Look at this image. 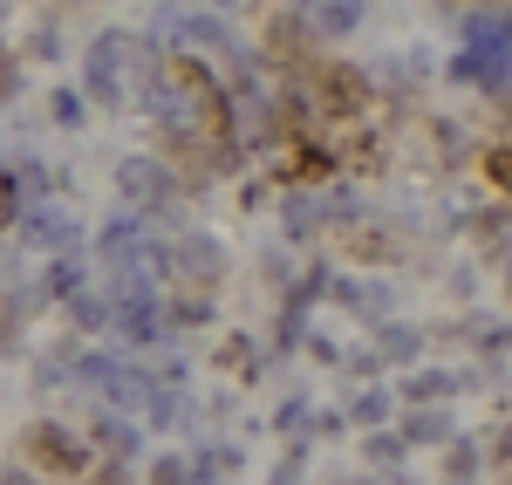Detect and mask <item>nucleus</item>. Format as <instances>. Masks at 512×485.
Wrapping results in <instances>:
<instances>
[{"label":"nucleus","mask_w":512,"mask_h":485,"mask_svg":"<svg viewBox=\"0 0 512 485\" xmlns=\"http://www.w3.org/2000/svg\"><path fill=\"white\" fill-rule=\"evenodd\" d=\"M171 82L185 89V103H192V110L212 123V130H226V96H219V82L205 76L198 62H171Z\"/></svg>","instance_id":"obj_1"},{"label":"nucleus","mask_w":512,"mask_h":485,"mask_svg":"<svg viewBox=\"0 0 512 485\" xmlns=\"http://www.w3.org/2000/svg\"><path fill=\"white\" fill-rule=\"evenodd\" d=\"M321 103L328 110H355L362 103V76L355 69H321Z\"/></svg>","instance_id":"obj_2"},{"label":"nucleus","mask_w":512,"mask_h":485,"mask_svg":"<svg viewBox=\"0 0 512 485\" xmlns=\"http://www.w3.org/2000/svg\"><path fill=\"white\" fill-rule=\"evenodd\" d=\"M35 458L55 465V472H82V451L69 445V438H55V431H35Z\"/></svg>","instance_id":"obj_3"},{"label":"nucleus","mask_w":512,"mask_h":485,"mask_svg":"<svg viewBox=\"0 0 512 485\" xmlns=\"http://www.w3.org/2000/svg\"><path fill=\"white\" fill-rule=\"evenodd\" d=\"M328 158H321V144H287V178H321Z\"/></svg>","instance_id":"obj_4"},{"label":"nucleus","mask_w":512,"mask_h":485,"mask_svg":"<svg viewBox=\"0 0 512 485\" xmlns=\"http://www.w3.org/2000/svg\"><path fill=\"white\" fill-rule=\"evenodd\" d=\"M485 171H492V185H499V192H512V144H499V151L485 158Z\"/></svg>","instance_id":"obj_5"},{"label":"nucleus","mask_w":512,"mask_h":485,"mask_svg":"<svg viewBox=\"0 0 512 485\" xmlns=\"http://www.w3.org/2000/svg\"><path fill=\"white\" fill-rule=\"evenodd\" d=\"M7 219H14V178L0 171V226H7Z\"/></svg>","instance_id":"obj_6"},{"label":"nucleus","mask_w":512,"mask_h":485,"mask_svg":"<svg viewBox=\"0 0 512 485\" xmlns=\"http://www.w3.org/2000/svg\"><path fill=\"white\" fill-rule=\"evenodd\" d=\"M7 82H14V55L0 48V96H7Z\"/></svg>","instance_id":"obj_7"}]
</instances>
